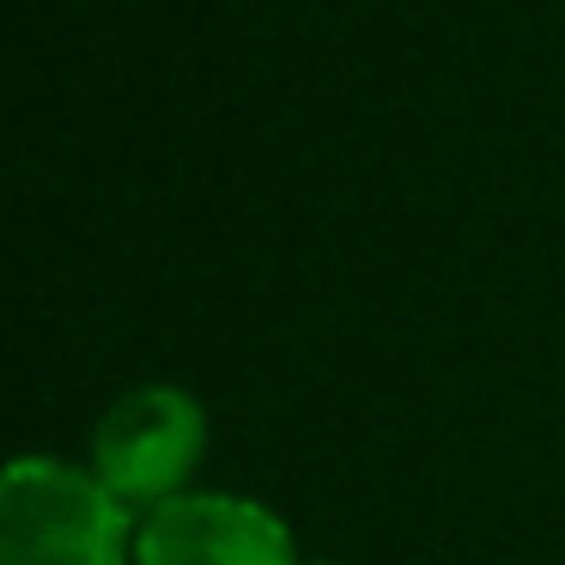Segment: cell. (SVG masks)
Instances as JSON below:
<instances>
[{"label": "cell", "mask_w": 565, "mask_h": 565, "mask_svg": "<svg viewBox=\"0 0 565 565\" xmlns=\"http://www.w3.org/2000/svg\"><path fill=\"white\" fill-rule=\"evenodd\" d=\"M135 511L92 468L19 456L0 480V565H128Z\"/></svg>", "instance_id": "1"}, {"label": "cell", "mask_w": 565, "mask_h": 565, "mask_svg": "<svg viewBox=\"0 0 565 565\" xmlns=\"http://www.w3.org/2000/svg\"><path fill=\"white\" fill-rule=\"evenodd\" d=\"M207 450V414L189 390L140 383L116 395L110 414L92 426V475L128 504L159 511L164 499H183V480L195 475Z\"/></svg>", "instance_id": "2"}, {"label": "cell", "mask_w": 565, "mask_h": 565, "mask_svg": "<svg viewBox=\"0 0 565 565\" xmlns=\"http://www.w3.org/2000/svg\"><path fill=\"white\" fill-rule=\"evenodd\" d=\"M135 565H305L292 529L256 499L183 492L135 529Z\"/></svg>", "instance_id": "3"}, {"label": "cell", "mask_w": 565, "mask_h": 565, "mask_svg": "<svg viewBox=\"0 0 565 565\" xmlns=\"http://www.w3.org/2000/svg\"><path fill=\"white\" fill-rule=\"evenodd\" d=\"M305 565H341V559H305Z\"/></svg>", "instance_id": "4"}]
</instances>
